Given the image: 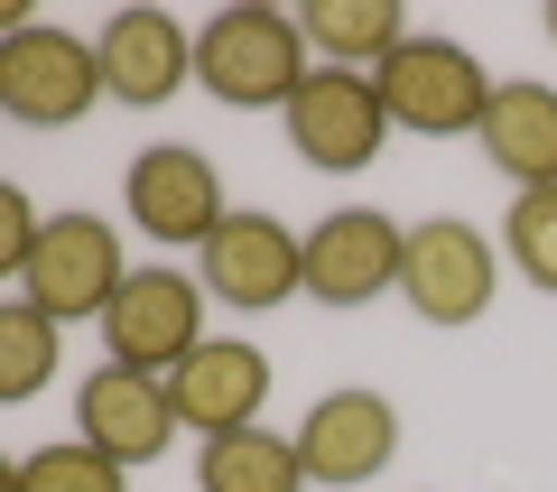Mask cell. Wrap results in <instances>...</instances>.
<instances>
[{"mask_svg":"<svg viewBox=\"0 0 557 492\" xmlns=\"http://www.w3.org/2000/svg\"><path fill=\"white\" fill-rule=\"evenodd\" d=\"M317 75L307 65V38L288 10H214V20L196 28V84L223 102V112H288L298 102V84Z\"/></svg>","mask_w":557,"mask_h":492,"instance_id":"obj_1","label":"cell"},{"mask_svg":"<svg viewBox=\"0 0 557 492\" xmlns=\"http://www.w3.org/2000/svg\"><path fill=\"white\" fill-rule=\"evenodd\" d=\"M94 102H112L94 38H75V28H57V20H20L0 38V112L20 121V131H65V121H84Z\"/></svg>","mask_w":557,"mask_h":492,"instance_id":"obj_2","label":"cell"},{"mask_svg":"<svg viewBox=\"0 0 557 492\" xmlns=\"http://www.w3.org/2000/svg\"><path fill=\"white\" fill-rule=\"evenodd\" d=\"M502 288V242L474 233L465 214H428L409 223V251H399V297H409L418 325H483Z\"/></svg>","mask_w":557,"mask_h":492,"instance_id":"obj_3","label":"cell"},{"mask_svg":"<svg viewBox=\"0 0 557 492\" xmlns=\"http://www.w3.org/2000/svg\"><path fill=\"white\" fill-rule=\"evenodd\" d=\"M372 84H381L391 131H418V139H465L493 112V75H483V57L456 47V38H409Z\"/></svg>","mask_w":557,"mask_h":492,"instance_id":"obj_4","label":"cell"},{"mask_svg":"<svg viewBox=\"0 0 557 492\" xmlns=\"http://www.w3.org/2000/svg\"><path fill=\"white\" fill-rule=\"evenodd\" d=\"M10 288L28 297V307H47L57 325H75V316H112V297L131 288V260H121V233L102 214H47V233H38V251H28V270L10 279Z\"/></svg>","mask_w":557,"mask_h":492,"instance_id":"obj_5","label":"cell"},{"mask_svg":"<svg viewBox=\"0 0 557 492\" xmlns=\"http://www.w3.org/2000/svg\"><path fill=\"white\" fill-rule=\"evenodd\" d=\"M399 251H409V223H391L381 205H335L325 223H307L298 297H317V307H372V297H399Z\"/></svg>","mask_w":557,"mask_h":492,"instance_id":"obj_6","label":"cell"},{"mask_svg":"<svg viewBox=\"0 0 557 492\" xmlns=\"http://www.w3.org/2000/svg\"><path fill=\"white\" fill-rule=\"evenodd\" d=\"M288 149L307 158V168H325V177H354V168H372L381 149H391V112H381V84L354 75V65H317V75L298 84V102H288Z\"/></svg>","mask_w":557,"mask_h":492,"instance_id":"obj_7","label":"cell"},{"mask_svg":"<svg viewBox=\"0 0 557 492\" xmlns=\"http://www.w3.org/2000/svg\"><path fill=\"white\" fill-rule=\"evenodd\" d=\"M205 335V279L186 270H131V288L112 297V316H102V362H131V372H177Z\"/></svg>","mask_w":557,"mask_h":492,"instance_id":"obj_8","label":"cell"},{"mask_svg":"<svg viewBox=\"0 0 557 492\" xmlns=\"http://www.w3.org/2000/svg\"><path fill=\"white\" fill-rule=\"evenodd\" d=\"M75 436L84 446H102L112 465H159L168 446H177V399H168L159 372H131V362H94V372L75 381Z\"/></svg>","mask_w":557,"mask_h":492,"instance_id":"obj_9","label":"cell"},{"mask_svg":"<svg viewBox=\"0 0 557 492\" xmlns=\"http://www.w3.org/2000/svg\"><path fill=\"white\" fill-rule=\"evenodd\" d=\"M298 251H307V233H288L278 214H223L196 251V279H205V297L260 316V307L298 297Z\"/></svg>","mask_w":557,"mask_h":492,"instance_id":"obj_10","label":"cell"},{"mask_svg":"<svg viewBox=\"0 0 557 492\" xmlns=\"http://www.w3.org/2000/svg\"><path fill=\"white\" fill-rule=\"evenodd\" d=\"M298 455H307V483H325V492H354V483H372V473H391V455H399V409L381 391H325L317 409L298 418Z\"/></svg>","mask_w":557,"mask_h":492,"instance_id":"obj_11","label":"cell"},{"mask_svg":"<svg viewBox=\"0 0 557 492\" xmlns=\"http://www.w3.org/2000/svg\"><path fill=\"white\" fill-rule=\"evenodd\" d=\"M121 205H131V223L149 242H196L223 223V177H214V158L186 149V139H159V149H139L131 158V177H121Z\"/></svg>","mask_w":557,"mask_h":492,"instance_id":"obj_12","label":"cell"},{"mask_svg":"<svg viewBox=\"0 0 557 492\" xmlns=\"http://www.w3.org/2000/svg\"><path fill=\"white\" fill-rule=\"evenodd\" d=\"M168 399H177V428L186 436H233V428H260L270 409V354L260 344H196V354L168 372Z\"/></svg>","mask_w":557,"mask_h":492,"instance_id":"obj_13","label":"cell"},{"mask_svg":"<svg viewBox=\"0 0 557 492\" xmlns=\"http://www.w3.org/2000/svg\"><path fill=\"white\" fill-rule=\"evenodd\" d=\"M102 57V84H112V102H131V112H159L177 84H196V28H177L168 10H112L94 38Z\"/></svg>","mask_w":557,"mask_h":492,"instance_id":"obj_14","label":"cell"},{"mask_svg":"<svg viewBox=\"0 0 557 492\" xmlns=\"http://www.w3.org/2000/svg\"><path fill=\"white\" fill-rule=\"evenodd\" d=\"M474 149L511 177V196L557 186V84H493V112H483Z\"/></svg>","mask_w":557,"mask_h":492,"instance_id":"obj_15","label":"cell"},{"mask_svg":"<svg viewBox=\"0 0 557 492\" xmlns=\"http://www.w3.org/2000/svg\"><path fill=\"white\" fill-rule=\"evenodd\" d=\"M298 38H307V57H317V65L381 75L418 28L399 20V0H307V10H298Z\"/></svg>","mask_w":557,"mask_h":492,"instance_id":"obj_16","label":"cell"},{"mask_svg":"<svg viewBox=\"0 0 557 492\" xmlns=\"http://www.w3.org/2000/svg\"><path fill=\"white\" fill-rule=\"evenodd\" d=\"M196 492H307V455L278 428H233L196 446Z\"/></svg>","mask_w":557,"mask_h":492,"instance_id":"obj_17","label":"cell"},{"mask_svg":"<svg viewBox=\"0 0 557 492\" xmlns=\"http://www.w3.org/2000/svg\"><path fill=\"white\" fill-rule=\"evenodd\" d=\"M57 344H65L57 316L28 307V297H10V307H0V399H38L47 381H57Z\"/></svg>","mask_w":557,"mask_h":492,"instance_id":"obj_18","label":"cell"},{"mask_svg":"<svg viewBox=\"0 0 557 492\" xmlns=\"http://www.w3.org/2000/svg\"><path fill=\"white\" fill-rule=\"evenodd\" d=\"M10 492H131V465H112L102 446L65 436V446H28L10 465Z\"/></svg>","mask_w":557,"mask_h":492,"instance_id":"obj_19","label":"cell"},{"mask_svg":"<svg viewBox=\"0 0 557 492\" xmlns=\"http://www.w3.org/2000/svg\"><path fill=\"white\" fill-rule=\"evenodd\" d=\"M502 260H511L539 297H557V186L511 196V214H502Z\"/></svg>","mask_w":557,"mask_h":492,"instance_id":"obj_20","label":"cell"},{"mask_svg":"<svg viewBox=\"0 0 557 492\" xmlns=\"http://www.w3.org/2000/svg\"><path fill=\"white\" fill-rule=\"evenodd\" d=\"M38 233H47V214L28 205V186H0V270H10V279L28 270V251H38Z\"/></svg>","mask_w":557,"mask_h":492,"instance_id":"obj_21","label":"cell"},{"mask_svg":"<svg viewBox=\"0 0 557 492\" xmlns=\"http://www.w3.org/2000/svg\"><path fill=\"white\" fill-rule=\"evenodd\" d=\"M548 38H557V0H548Z\"/></svg>","mask_w":557,"mask_h":492,"instance_id":"obj_22","label":"cell"}]
</instances>
